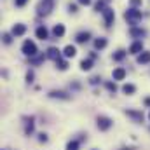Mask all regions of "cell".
Returning a JSON list of instances; mask_svg holds the SVG:
<instances>
[{
	"label": "cell",
	"instance_id": "6da1fadb",
	"mask_svg": "<svg viewBox=\"0 0 150 150\" xmlns=\"http://www.w3.org/2000/svg\"><path fill=\"white\" fill-rule=\"evenodd\" d=\"M124 18L127 19V23H129L131 28H133V26H136L138 21L142 19V11H138L136 7H129V9L124 12Z\"/></svg>",
	"mask_w": 150,
	"mask_h": 150
},
{
	"label": "cell",
	"instance_id": "7a4b0ae2",
	"mask_svg": "<svg viewBox=\"0 0 150 150\" xmlns=\"http://www.w3.org/2000/svg\"><path fill=\"white\" fill-rule=\"evenodd\" d=\"M54 7V0H42L40 4L37 5V12L38 16H47Z\"/></svg>",
	"mask_w": 150,
	"mask_h": 150
},
{
	"label": "cell",
	"instance_id": "3957f363",
	"mask_svg": "<svg viewBox=\"0 0 150 150\" xmlns=\"http://www.w3.org/2000/svg\"><path fill=\"white\" fill-rule=\"evenodd\" d=\"M21 51H23V54H26V56L33 58V56H37V44H35L33 40H25V44H23Z\"/></svg>",
	"mask_w": 150,
	"mask_h": 150
},
{
	"label": "cell",
	"instance_id": "277c9868",
	"mask_svg": "<svg viewBox=\"0 0 150 150\" xmlns=\"http://www.w3.org/2000/svg\"><path fill=\"white\" fill-rule=\"evenodd\" d=\"M96 122H98V129H100V131H108V129L112 127V124H113L108 117H103V115H101V117H98V120H96Z\"/></svg>",
	"mask_w": 150,
	"mask_h": 150
},
{
	"label": "cell",
	"instance_id": "5b68a950",
	"mask_svg": "<svg viewBox=\"0 0 150 150\" xmlns=\"http://www.w3.org/2000/svg\"><path fill=\"white\" fill-rule=\"evenodd\" d=\"M103 18H105V25H107V26H112L113 19H115V12H113L110 7H107V9L103 11Z\"/></svg>",
	"mask_w": 150,
	"mask_h": 150
},
{
	"label": "cell",
	"instance_id": "8992f818",
	"mask_svg": "<svg viewBox=\"0 0 150 150\" xmlns=\"http://www.w3.org/2000/svg\"><path fill=\"white\" fill-rule=\"evenodd\" d=\"M47 58L58 61V59H61V51H59L58 47H49V49H47Z\"/></svg>",
	"mask_w": 150,
	"mask_h": 150
},
{
	"label": "cell",
	"instance_id": "52a82bcc",
	"mask_svg": "<svg viewBox=\"0 0 150 150\" xmlns=\"http://www.w3.org/2000/svg\"><path fill=\"white\" fill-rule=\"evenodd\" d=\"M25 32H26V26L21 25V23H18V25L12 26V35L14 37H21V35H25Z\"/></svg>",
	"mask_w": 150,
	"mask_h": 150
},
{
	"label": "cell",
	"instance_id": "ba28073f",
	"mask_svg": "<svg viewBox=\"0 0 150 150\" xmlns=\"http://www.w3.org/2000/svg\"><path fill=\"white\" fill-rule=\"evenodd\" d=\"M129 52L131 54H142L143 52V44L138 40V42H133L131 44V47H129Z\"/></svg>",
	"mask_w": 150,
	"mask_h": 150
},
{
	"label": "cell",
	"instance_id": "9c48e42d",
	"mask_svg": "<svg viewBox=\"0 0 150 150\" xmlns=\"http://www.w3.org/2000/svg\"><path fill=\"white\" fill-rule=\"evenodd\" d=\"M126 115L134 119V122H142L143 120V113L142 112H136V110H126Z\"/></svg>",
	"mask_w": 150,
	"mask_h": 150
},
{
	"label": "cell",
	"instance_id": "30bf717a",
	"mask_svg": "<svg viewBox=\"0 0 150 150\" xmlns=\"http://www.w3.org/2000/svg\"><path fill=\"white\" fill-rule=\"evenodd\" d=\"M35 35H37V38H40V40H47L49 32H47V28H45V26H38L37 32H35Z\"/></svg>",
	"mask_w": 150,
	"mask_h": 150
},
{
	"label": "cell",
	"instance_id": "8fae6325",
	"mask_svg": "<svg viewBox=\"0 0 150 150\" xmlns=\"http://www.w3.org/2000/svg\"><path fill=\"white\" fill-rule=\"evenodd\" d=\"M49 96H51V98H59V100H70V96H68L65 91H51Z\"/></svg>",
	"mask_w": 150,
	"mask_h": 150
},
{
	"label": "cell",
	"instance_id": "7c38bea8",
	"mask_svg": "<svg viewBox=\"0 0 150 150\" xmlns=\"http://www.w3.org/2000/svg\"><path fill=\"white\" fill-rule=\"evenodd\" d=\"M138 63H140V65H147V63H150V52L149 51H143L142 54H138Z\"/></svg>",
	"mask_w": 150,
	"mask_h": 150
},
{
	"label": "cell",
	"instance_id": "4fadbf2b",
	"mask_svg": "<svg viewBox=\"0 0 150 150\" xmlns=\"http://www.w3.org/2000/svg\"><path fill=\"white\" fill-rule=\"evenodd\" d=\"M52 35L56 38L63 37V35H65V26H63V25H56V26L52 28Z\"/></svg>",
	"mask_w": 150,
	"mask_h": 150
},
{
	"label": "cell",
	"instance_id": "5bb4252c",
	"mask_svg": "<svg viewBox=\"0 0 150 150\" xmlns=\"http://www.w3.org/2000/svg\"><path fill=\"white\" fill-rule=\"evenodd\" d=\"M89 38H91V33H89V32H80V33L77 35V42H79V44H86Z\"/></svg>",
	"mask_w": 150,
	"mask_h": 150
},
{
	"label": "cell",
	"instance_id": "9a60e30c",
	"mask_svg": "<svg viewBox=\"0 0 150 150\" xmlns=\"http://www.w3.org/2000/svg\"><path fill=\"white\" fill-rule=\"evenodd\" d=\"M63 54H65L67 58H74L75 54H77V49H75L74 45H67L65 51H63Z\"/></svg>",
	"mask_w": 150,
	"mask_h": 150
},
{
	"label": "cell",
	"instance_id": "2e32d148",
	"mask_svg": "<svg viewBox=\"0 0 150 150\" xmlns=\"http://www.w3.org/2000/svg\"><path fill=\"white\" fill-rule=\"evenodd\" d=\"M129 33H131V37H143V35H145V30H143V28L133 26V28L129 30Z\"/></svg>",
	"mask_w": 150,
	"mask_h": 150
},
{
	"label": "cell",
	"instance_id": "e0dca14e",
	"mask_svg": "<svg viewBox=\"0 0 150 150\" xmlns=\"http://www.w3.org/2000/svg\"><path fill=\"white\" fill-rule=\"evenodd\" d=\"M91 68H93V59H82V61H80V70L87 72V70H91Z\"/></svg>",
	"mask_w": 150,
	"mask_h": 150
},
{
	"label": "cell",
	"instance_id": "ac0fdd59",
	"mask_svg": "<svg viewBox=\"0 0 150 150\" xmlns=\"http://www.w3.org/2000/svg\"><path fill=\"white\" fill-rule=\"evenodd\" d=\"M124 77H126V70L124 68H115L113 70V79L115 80H122Z\"/></svg>",
	"mask_w": 150,
	"mask_h": 150
},
{
	"label": "cell",
	"instance_id": "d6986e66",
	"mask_svg": "<svg viewBox=\"0 0 150 150\" xmlns=\"http://www.w3.org/2000/svg\"><path fill=\"white\" fill-rule=\"evenodd\" d=\"M108 2H110V0H98V2H96V5H94V9H96L98 12H100V11L103 12V11L107 9V4H108Z\"/></svg>",
	"mask_w": 150,
	"mask_h": 150
},
{
	"label": "cell",
	"instance_id": "ffe728a7",
	"mask_svg": "<svg viewBox=\"0 0 150 150\" xmlns=\"http://www.w3.org/2000/svg\"><path fill=\"white\" fill-rule=\"evenodd\" d=\"M94 47H96V49L107 47V38H96V40H94Z\"/></svg>",
	"mask_w": 150,
	"mask_h": 150
},
{
	"label": "cell",
	"instance_id": "44dd1931",
	"mask_svg": "<svg viewBox=\"0 0 150 150\" xmlns=\"http://www.w3.org/2000/svg\"><path fill=\"white\" fill-rule=\"evenodd\" d=\"M122 91H124L126 94H133V93L136 91V87H134L133 84H124V86H122Z\"/></svg>",
	"mask_w": 150,
	"mask_h": 150
},
{
	"label": "cell",
	"instance_id": "7402d4cb",
	"mask_svg": "<svg viewBox=\"0 0 150 150\" xmlns=\"http://www.w3.org/2000/svg\"><path fill=\"white\" fill-rule=\"evenodd\" d=\"M26 120V134H30V133H33V117H30V119H25Z\"/></svg>",
	"mask_w": 150,
	"mask_h": 150
},
{
	"label": "cell",
	"instance_id": "603a6c76",
	"mask_svg": "<svg viewBox=\"0 0 150 150\" xmlns=\"http://www.w3.org/2000/svg\"><path fill=\"white\" fill-rule=\"evenodd\" d=\"M126 54H127V52H126V51H122V49H120V51H117V52H115V54H113V59H115V61H122V59H124V58H126Z\"/></svg>",
	"mask_w": 150,
	"mask_h": 150
},
{
	"label": "cell",
	"instance_id": "cb8c5ba5",
	"mask_svg": "<svg viewBox=\"0 0 150 150\" xmlns=\"http://www.w3.org/2000/svg\"><path fill=\"white\" fill-rule=\"evenodd\" d=\"M44 59H45V56H44V54H40V56H33V58H30V63L38 65V63H42Z\"/></svg>",
	"mask_w": 150,
	"mask_h": 150
},
{
	"label": "cell",
	"instance_id": "d4e9b609",
	"mask_svg": "<svg viewBox=\"0 0 150 150\" xmlns=\"http://www.w3.org/2000/svg\"><path fill=\"white\" fill-rule=\"evenodd\" d=\"M56 67H58L59 70H67V68H68V63H67L65 59H58V61H56Z\"/></svg>",
	"mask_w": 150,
	"mask_h": 150
},
{
	"label": "cell",
	"instance_id": "484cf974",
	"mask_svg": "<svg viewBox=\"0 0 150 150\" xmlns=\"http://www.w3.org/2000/svg\"><path fill=\"white\" fill-rule=\"evenodd\" d=\"M105 87H107L110 93H115V91H117V86H115V82H105Z\"/></svg>",
	"mask_w": 150,
	"mask_h": 150
},
{
	"label": "cell",
	"instance_id": "4316f807",
	"mask_svg": "<svg viewBox=\"0 0 150 150\" xmlns=\"http://www.w3.org/2000/svg\"><path fill=\"white\" fill-rule=\"evenodd\" d=\"M67 150H79V142H70L67 145Z\"/></svg>",
	"mask_w": 150,
	"mask_h": 150
},
{
	"label": "cell",
	"instance_id": "83f0119b",
	"mask_svg": "<svg viewBox=\"0 0 150 150\" xmlns=\"http://www.w3.org/2000/svg\"><path fill=\"white\" fill-rule=\"evenodd\" d=\"M4 42H5V44H11V42H12V35H11V33H4Z\"/></svg>",
	"mask_w": 150,
	"mask_h": 150
},
{
	"label": "cell",
	"instance_id": "f1b7e54d",
	"mask_svg": "<svg viewBox=\"0 0 150 150\" xmlns=\"http://www.w3.org/2000/svg\"><path fill=\"white\" fill-rule=\"evenodd\" d=\"M33 77H35V75H33V72L30 70V72L26 74V80H28V82H33Z\"/></svg>",
	"mask_w": 150,
	"mask_h": 150
},
{
	"label": "cell",
	"instance_id": "f546056e",
	"mask_svg": "<svg viewBox=\"0 0 150 150\" xmlns=\"http://www.w3.org/2000/svg\"><path fill=\"white\" fill-rule=\"evenodd\" d=\"M100 80H101V79H100V77H93V79H91V80H89V82H91V84H93V86H96V84H98V82H100Z\"/></svg>",
	"mask_w": 150,
	"mask_h": 150
},
{
	"label": "cell",
	"instance_id": "4dcf8cb0",
	"mask_svg": "<svg viewBox=\"0 0 150 150\" xmlns=\"http://www.w3.org/2000/svg\"><path fill=\"white\" fill-rule=\"evenodd\" d=\"M129 4H131L133 7H136V5H142V0H129Z\"/></svg>",
	"mask_w": 150,
	"mask_h": 150
},
{
	"label": "cell",
	"instance_id": "1f68e13d",
	"mask_svg": "<svg viewBox=\"0 0 150 150\" xmlns=\"http://www.w3.org/2000/svg\"><path fill=\"white\" fill-rule=\"evenodd\" d=\"M26 2H28V0H16V5H18V7H23V5H26Z\"/></svg>",
	"mask_w": 150,
	"mask_h": 150
},
{
	"label": "cell",
	"instance_id": "d6a6232c",
	"mask_svg": "<svg viewBox=\"0 0 150 150\" xmlns=\"http://www.w3.org/2000/svg\"><path fill=\"white\" fill-rule=\"evenodd\" d=\"M68 9H70V12H77V5H75V4H70Z\"/></svg>",
	"mask_w": 150,
	"mask_h": 150
},
{
	"label": "cell",
	"instance_id": "836d02e7",
	"mask_svg": "<svg viewBox=\"0 0 150 150\" xmlns=\"http://www.w3.org/2000/svg\"><path fill=\"white\" fill-rule=\"evenodd\" d=\"M38 140H40V142H47V134H44V133L38 134Z\"/></svg>",
	"mask_w": 150,
	"mask_h": 150
},
{
	"label": "cell",
	"instance_id": "e575fe53",
	"mask_svg": "<svg viewBox=\"0 0 150 150\" xmlns=\"http://www.w3.org/2000/svg\"><path fill=\"white\" fill-rule=\"evenodd\" d=\"M79 2H80L82 5H89V4H91V0H79Z\"/></svg>",
	"mask_w": 150,
	"mask_h": 150
},
{
	"label": "cell",
	"instance_id": "d590c367",
	"mask_svg": "<svg viewBox=\"0 0 150 150\" xmlns=\"http://www.w3.org/2000/svg\"><path fill=\"white\" fill-rule=\"evenodd\" d=\"M145 105H147V107H150V98H147V100H145Z\"/></svg>",
	"mask_w": 150,
	"mask_h": 150
},
{
	"label": "cell",
	"instance_id": "8d00e7d4",
	"mask_svg": "<svg viewBox=\"0 0 150 150\" xmlns=\"http://www.w3.org/2000/svg\"><path fill=\"white\" fill-rule=\"evenodd\" d=\"M149 119H150V113H149Z\"/></svg>",
	"mask_w": 150,
	"mask_h": 150
}]
</instances>
